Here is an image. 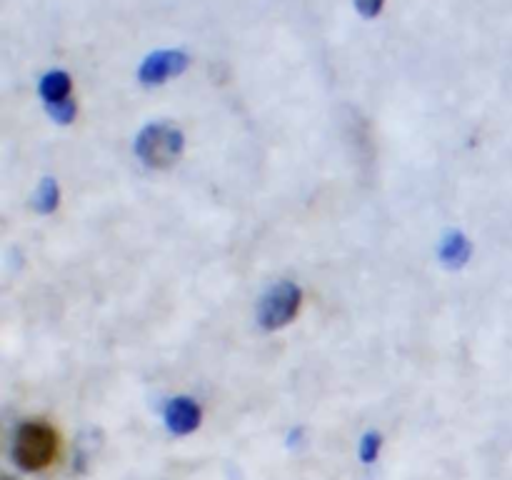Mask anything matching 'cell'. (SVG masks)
Returning a JSON list of instances; mask_svg holds the SVG:
<instances>
[{
	"label": "cell",
	"mask_w": 512,
	"mask_h": 480,
	"mask_svg": "<svg viewBox=\"0 0 512 480\" xmlns=\"http://www.w3.org/2000/svg\"><path fill=\"white\" fill-rule=\"evenodd\" d=\"M60 438L58 430L45 420H28L15 430L13 438V460L25 473H38L53 465L58 455Z\"/></svg>",
	"instance_id": "obj_1"
},
{
	"label": "cell",
	"mask_w": 512,
	"mask_h": 480,
	"mask_svg": "<svg viewBox=\"0 0 512 480\" xmlns=\"http://www.w3.org/2000/svg\"><path fill=\"white\" fill-rule=\"evenodd\" d=\"M135 153L150 168H168L183 153V133L168 123H153L138 135Z\"/></svg>",
	"instance_id": "obj_2"
},
{
	"label": "cell",
	"mask_w": 512,
	"mask_h": 480,
	"mask_svg": "<svg viewBox=\"0 0 512 480\" xmlns=\"http://www.w3.org/2000/svg\"><path fill=\"white\" fill-rule=\"evenodd\" d=\"M300 300H303V293L298 290V285L288 283V280L273 285V288L263 295V300H260V325L268 330H278L283 328V325H288L290 320L298 315Z\"/></svg>",
	"instance_id": "obj_3"
},
{
	"label": "cell",
	"mask_w": 512,
	"mask_h": 480,
	"mask_svg": "<svg viewBox=\"0 0 512 480\" xmlns=\"http://www.w3.org/2000/svg\"><path fill=\"white\" fill-rule=\"evenodd\" d=\"M188 63L190 58L185 53H180V50H158V53L145 58L138 75L145 85H158L183 73L188 68Z\"/></svg>",
	"instance_id": "obj_4"
},
{
	"label": "cell",
	"mask_w": 512,
	"mask_h": 480,
	"mask_svg": "<svg viewBox=\"0 0 512 480\" xmlns=\"http://www.w3.org/2000/svg\"><path fill=\"white\" fill-rule=\"evenodd\" d=\"M203 413L193 398H173L165 408V425L173 435H190L198 430Z\"/></svg>",
	"instance_id": "obj_5"
},
{
	"label": "cell",
	"mask_w": 512,
	"mask_h": 480,
	"mask_svg": "<svg viewBox=\"0 0 512 480\" xmlns=\"http://www.w3.org/2000/svg\"><path fill=\"white\" fill-rule=\"evenodd\" d=\"M70 88H73V83H70V75L65 70H50L40 80V95H43V100L48 105L68 100Z\"/></svg>",
	"instance_id": "obj_6"
},
{
	"label": "cell",
	"mask_w": 512,
	"mask_h": 480,
	"mask_svg": "<svg viewBox=\"0 0 512 480\" xmlns=\"http://www.w3.org/2000/svg\"><path fill=\"white\" fill-rule=\"evenodd\" d=\"M470 253H473V248H470L468 238L463 233H450L440 245V258L450 268H460V265L468 263Z\"/></svg>",
	"instance_id": "obj_7"
},
{
	"label": "cell",
	"mask_w": 512,
	"mask_h": 480,
	"mask_svg": "<svg viewBox=\"0 0 512 480\" xmlns=\"http://www.w3.org/2000/svg\"><path fill=\"white\" fill-rule=\"evenodd\" d=\"M58 203H60L58 185H55L53 178H45L43 183H40L38 195H35V210H38V213H53V210L58 208Z\"/></svg>",
	"instance_id": "obj_8"
},
{
	"label": "cell",
	"mask_w": 512,
	"mask_h": 480,
	"mask_svg": "<svg viewBox=\"0 0 512 480\" xmlns=\"http://www.w3.org/2000/svg\"><path fill=\"white\" fill-rule=\"evenodd\" d=\"M380 448H383V435L373 433V430H370V433H365L363 440H360V450H358L360 460H363V463H368V465L375 463V460H378V455H380Z\"/></svg>",
	"instance_id": "obj_9"
},
{
	"label": "cell",
	"mask_w": 512,
	"mask_h": 480,
	"mask_svg": "<svg viewBox=\"0 0 512 480\" xmlns=\"http://www.w3.org/2000/svg\"><path fill=\"white\" fill-rule=\"evenodd\" d=\"M48 113H50V118L55 120V123L68 125L70 120L75 118V103L70 98L63 100V103H53V105H48Z\"/></svg>",
	"instance_id": "obj_10"
},
{
	"label": "cell",
	"mask_w": 512,
	"mask_h": 480,
	"mask_svg": "<svg viewBox=\"0 0 512 480\" xmlns=\"http://www.w3.org/2000/svg\"><path fill=\"white\" fill-rule=\"evenodd\" d=\"M385 0H355V8H358L360 15H365V18H375V15L383 10Z\"/></svg>",
	"instance_id": "obj_11"
}]
</instances>
